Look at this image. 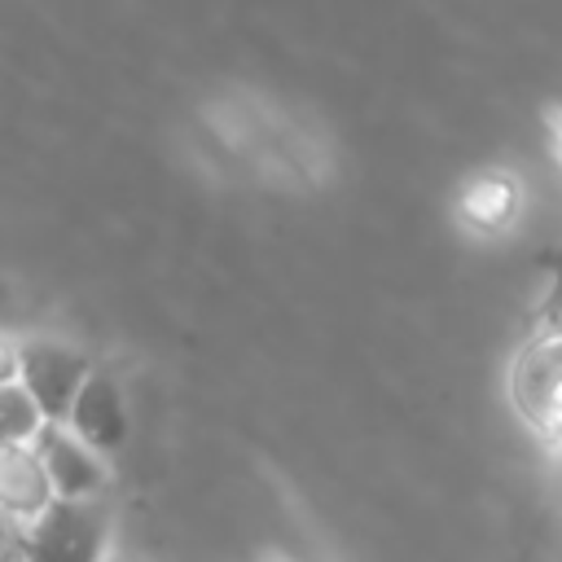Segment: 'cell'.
Masks as SVG:
<instances>
[{
  "instance_id": "cell-1",
  "label": "cell",
  "mask_w": 562,
  "mask_h": 562,
  "mask_svg": "<svg viewBox=\"0 0 562 562\" xmlns=\"http://www.w3.org/2000/svg\"><path fill=\"white\" fill-rule=\"evenodd\" d=\"M110 527L105 501H48L22 527V562H101Z\"/></svg>"
},
{
  "instance_id": "cell-2",
  "label": "cell",
  "mask_w": 562,
  "mask_h": 562,
  "mask_svg": "<svg viewBox=\"0 0 562 562\" xmlns=\"http://www.w3.org/2000/svg\"><path fill=\"white\" fill-rule=\"evenodd\" d=\"M92 373V360L61 338H22L18 342V386L35 404L44 422H61L70 400L79 395L83 378Z\"/></svg>"
},
{
  "instance_id": "cell-3",
  "label": "cell",
  "mask_w": 562,
  "mask_h": 562,
  "mask_svg": "<svg viewBox=\"0 0 562 562\" xmlns=\"http://www.w3.org/2000/svg\"><path fill=\"white\" fill-rule=\"evenodd\" d=\"M40 470L48 479L53 501H101L105 492V457L92 452L83 439H75L61 422H44L31 439Z\"/></svg>"
},
{
  "instance_id": "cell-4",
  "label": "cell",
  "mask_w": 562,
  "mask_h": 562,
  "mask_svg": "<svg viewBox=\"0 0 562 562\" xmlns=\"http://www.w3.org/2000/svg\"><path fill=\"white\" fill-rule=\"evenodd\" d=\"M61 426H66L75 439H83L92 452H101V457L119 452V448H123V439H127V430H132L123 386H119L105 369H92V373L83 378L79 395L70 400V408H66Z\"/></svg>"
},
{
  "instance_id": "cell-5",
  "label": "cell",
  "mask_w": 562,
  "mask_h": 562,
  "mask_svg": "<svg viewBox=\"0 0 562 562\" xmlns=\"http://www.w3.org/2000/svg\"><path fill=\"white\" fill-rule=\"evenodd\" d=\"M53 501L31 443H0V518L26 527Z\"/></svg>"
},
{
  "instance_id": "cell-6",
  "label": "cell",
  "mask_w": 562,
  "mask_h": 562,
  "mask_svg": "<svg viewBox=\"0 0 562 562\" xmlns=\"http://www.w3.org/2000/svg\"><path fill=\"white\" fill-rule=\"evenodd\" d=\"M40 426H44V417L35 413L26 391L18 382H4L0 386V443H31Z\"/></svg>"
},
{
  "instance_id": "cell-7",
  "label": "cell",
  "mask_w": 562,
  "mask_h": 562,
  "mask_svg": "<svg viewBox=\"0 0 562 562\" xmlns=\"http://www.w3.org/2000/svg\"><path fill=\"white\" fill-rule=\"evenodd\" d=\"M18 382V342H0V386Z\"/></svg>"
}]
</instances>
